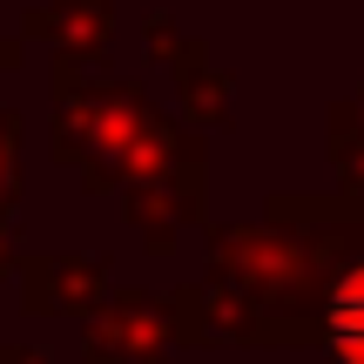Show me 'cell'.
<instances>
[{"instance_id":"7","label":"cell","mask_w":364,"mask_h":364,"mask_svg":"<svg viewBox=\"0 0 364 364\" xmlns=\"http://www.w3.org/2000/svg\"><path fill=\"white\" fill-rule=\"evenodd\" d=\"M21 61V41H0V68H14Z\"/></svg>"},{"instance_id":"2","label":"cell","mask_w":364,"mask_h":364,"mask_svg":"<svg viewBox=\"0 0 364 364\" xmlns=\"http://www.w3.org/2000/svg\"><path fill=\"white\" fill-rule=\"evenodd\" d=\"M169 304H149L142 290H115L108 304L88 311V358L108 364H156V351L169 344Z\"/></svg>"},{"instance_id":"8","label":"cell","mask_w":364,"mask_h":364,"mask_svg":"<svg viewBox=\"0 0 364 364\" xmlns=\"http://www.w3.org/2000/svg\"><path fill=\"white\" fill-rule=\"evenodd\" d=\"M88 364H108V358H88Z\"/></svg>"},{"instance_id":"5","label":"cell","mask_w":364,"mask_h":364,"mask_svg":"<svg viewBox=\"0 0 364 364\" xmlns=\"http://www.w3.org/2000/svg\"><path fill=\"white\" fill-rule=\"evenodd\" d=\"M27 34H48L68 61H88V54H102V41H108V0H54L48 14L27 21Z\"/></svg>"},{"instance_id":"1","label":"cell","mask_w":364,"mask_h":364,"mask_svg":"<svg viewBox=\"0 0 364 364\" xmlns=\"http://www.w3.org/2000/svg\"><path fill=\"white\" fill-rule=\"evenodd\" d=\"M149 115L156 108L142 102L135 81H81L75 61H61V75H54V156L75 162L88 189L122 182Z\"/></svg>"},{"instance_id":"3","label":"cell","mask_w":364,"mask_h":364,"mask_svg":"<svg viewBox=\"0 0 364 364\" xmlns=\"http://www.w3.org/2000/svg\"><path fill=\"white\" fill-rule=\"evenodd\" d=\"M21 297L27 311H81L88 317L95 304L108 297V263L102 257H27L21 263Z\"/></svg>"},{"instance_id":"6","label":"cell","mask_w":364,"mask_h":364,"mask_svg":"<svg viewBox=\"0 0 364 364\" xmlns=\"http://www.w3.org/2000/svg\"><path fill=\"white\" fill-rule=\"evenodd\" d=\"M21 203V115L0 108V223H14Z\"/></svg>"},{"instance_id":"4","label":"cell","mask_w":364,"mask_h":364,"mask_svg":"<svg viewBox=\"0 0 364 364\" xmlns=\"http://www.w3.org/2000/svg\"><path fill=\"white\" fill-rule=\"evenodd\" d=\"M324 344L338 351V364H364V257H351L344 270H331V290H324Z\"/></svg>"}]
</instances>
